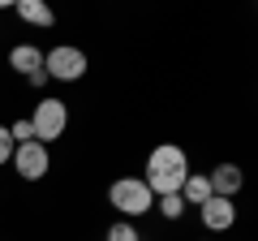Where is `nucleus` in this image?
Listing matches in <instances>:
<instances>
[{
	"mask_svg": "<svg viewBox=\"0 0 258 241\" xmlns=\"http://www.w3.org/2000/svg\"><path fill=\"white\" fill-rule=\"evenodd\" d=\"M189 176V159H185V151L181 147H172V142H164V147H155L147 155V190L155 198H164V194H181V181Z\"/></svg>",
	"mask_w": 258,
	"mask_h": 241,
	"instance_id": "nucleus-1",
	"label": "nucleus"
},
{
	"mask_svg": "<svg viewBox=\"0 0 258 241\" xmlns=\"http://www.w3.org/2000/svg\"><path fill=\"white\" fill-rule=\"evenodd\" d=\"M108 203H112V211H116L120 220H138V215H147L151 207H155V194L147 190L142 176H120V181L108 186Z\"/></svg>",
	"mask_w": 258,
	"mask_h": 241,
	"instance_id": "nucleus-2",
	"label": "nucleus"
},
{
	"mask_svg": "<svg viewBox=\"0 0 258 241\" xmlns=\"http://www.w3.org/2000/svg\"><path fill=\"white\" fill-rule=\"evenodd\" d=\"M30 130H35V142H56L64 138V130H69V108H64L60 99H52V95H43V99L35 103V116H30Z\"/></svg>",
	"mask_w": 258,
	"mask_h": 241,
	"instance_id": "nucleus-3",
	"label": "nucleus"
},
{
	"mask_svg": "<svg viewBox=\"0 0 258 241\" xmlns=\"http://www.w3.org/2000/svg\"><path fill=\"white\" fill-rule=\"evenodd\" d=\"M43 74L52 78V82H78V78L86 74V52L82 47H52V52H43Z\"/></svg>",
	"mask_w": 258,
	"mask_h": 241,
	"instance_id": "nucleus-4",
	"label": "nucleus"
},
{
	"mask_svg": "<svg viewBox=\"0 0 258 241\" xmlns=\"http://www.w3.org/2000/svg\"><path fill=\"white\" fill-rule=\"evenodd\" d=\"M13 168H18V176L22 181H43L47 176V168H52V155H47V147L43 142H22L18 151H13V159H9Z\"/></svg>",
	"mask_w": 258,
	"mask_h": 241,
	"instance_id": "nucleus-5",
	"label": "nucleus"
},
{
	"mask_svg": "<svg viewBox=\"0 0 258 241\" xmlns=\"http://www.w3.org/2000/svg\"><path fill=\"white\" fill-rule=\"evenodd\" d=\"M198 215H203V228L207 232H224L237 224V207H232V198H207L203 207H198Z\"/></svg>",
	"mask_w": 258,
	"mask_h": 241,
	"instance_id": "nucleus-6",
	"label": "nucleus"
},
{
	"mask_svg": "<svg viewBox=\"0 0 258 241\" xmlns=\"http://www.w3.org/2000/svg\"><path fill=\"white\" fill-rule=\"evenodd\" d=\"M241 168L237 164H215L211 172H207V186H211V194L215 198H237V190H241Z\"/></svg>",
	"mask_w": 258,
	"mask_h": 241,
	"instance_id": "nucleus-7",
	"label": "nucleus"
},
{
	"mask_svg": "<svg viewBox=\"0 0 258 241\" xmlns=\"http://www.w3.org/2000/svg\"><path fill=\"white\" fill-rule=\"evenodd\" d=\"M9 69H18L22 78L39 74V69H43V52H39L35 43H18V47L9 52Z\"/></svg>",
	"mask_w": 258,
	"mask_h": 241,
	"instance_id": "nucleus-8",
	"label": "nucleus"
},
{
	"mask_svg": "<svg viewBox=\"0 0 258 241\" xmlns=\"http://www.w3.org/2000/svg\"><path fill=\"white\" fill-rule=\"evenodd\" d=\"M13 13H18V18L26 22V26H43V30L56 22V13L47 9L43 0H18V5H13Z\"/></svg>",
	"mask_w": 258,
	"mask_h": 241,
	"instance_id": "nucleus-9",
	"label": "nucleus"
},
{
	"mask_svg": "<svg viewBox=\"0 0 258 241\" xmlns=\"http://www.w3.org/2000/svg\"><path fill=\"white\" fill-rule=\"evenodd\" d=\"M181 198H185V207H203L207 198H211V186H207V172H189L181 181Z\"/></svg>",
	"mask_w": 258,
	"mask_h": 241,
	"instance_id": "nucleus-10",
	"label": "nucleus"
},
{
	"mask_svg": "<svg viewBox=\"0 0 258 241\" xmlns=\"http://www.w3.org/2000/svg\"><path fill=\"white\" fill-rule=\"evenodd\" d=\"M151 211H164V220H181L185 215V198L181 194H164V198H155Z\"/></svg>",
	"mask_w": 258,
	"mask_h": 241,
	"instance_id": "nucleus-11",
	"label": "nucleus"
},
{
	"mask_svg": "<svg viewBox=\"0 0 258 241\" xmlns=\"http://www.w3.org/2000/svg\"><path fill=\"white\" fill-rule=\"evenodd\" d=\"M108 241H142V237H138V228H134V220H116L108 228Z\"/></svg>",
	"mask_w": 258,
	"mask_h": 241,
	"instance_id": "nucleus-12",
	"label": "nucleus"
},
{
	"mask_svg": "<svg viewBox=\"0 0 258 241\" xmlns=\"http://www.w3.org/2000/svg\"><path fill=\"white\" fill-rule=\"evenodd\" d=\"M13 151H18V142L9 138V125H0V164H9Z\"/></svg>",
	"mask_w": 258,
	"mask_h": 241,
	"instance_id": "nucleus-13",
	"label": "nucleus"
},
{
	"mask_svg": "<svg viewBox=\"0 0 258 241\" xmlns=\"http://www.w3.org/2000/svg\"><path fill=\"white\" fill-rule=\"evenodd\" d=\"M26 82H30V86H47V82H52V78H47V74H43V69H39V74H30V78H26Z\"/></svg>",
	"mask_w": 258,
	"mask_h": 241,
	"instance_id": "nucleus-14",
	"label": "nucleus"
}]
</instances>
